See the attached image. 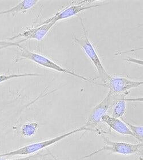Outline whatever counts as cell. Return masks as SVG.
Returning a JSON list of instances; mask_svg holds the SVG:
<instances>
[{"label":"cell","mask_w":143,"mask_h":160,"mask_svg":"<svg viewBox=\"0 0 143 160\" xmlns=\"http://www.w3.org/2000/svg\"><path fill=\"white\" fill-rule=\"evenodd\" d=\"M8 47H10L9 46H0V50H2V49H3V48H8Z\"/></svg>","instance_id":"obj_18"},{"label":"cell","mask_w":143,"mask_h":160,"mask_svg":"<svg viewBox=\"0 0 143 160\" xmlns=\"http://www.w3.org/2000/svg\"><path fill=\"white\" fill-rule=\"evenodd\" d=\"M40 76L39 74L34 73H24V74H1L0 75V83L6 82L7 80L12 79L14 78H22L26 77H38Z\"/></svg>","instance_id":"obj_14"},{"label":"cell","mask_w":143,"mask_h":160,"mask_svg":"<svg viewBox=\"0 0 143 160\" xmlns=\"http://www.w3.org/2000/svg\"><path fill=\"white\" fill-rule=\"evenodd\" d=\"M81 23L82 28V37L80 38H78L77 37H76V35L73 34V41L81 46L85 53L94 65L99 75V77L101 78L103 83H105L111 77V75L108 73L107 71L104 68L101 59H100L97 51L95 50L94 46L88 38V32L82 19H81Z\"/></svg>","instance_id":"obj_2"},{"label":"cell","mask_w":143,"mask_h":160,"mask_svg":"<svg viewBox=\"0 0 143 160\" xmlns=\"http://www.w3.org/2000/svg\"><path fill=\"white\" fill-rule=\"evenodd\" d=\"M125 123L127 124L129 129H130L132 133L133 134V137L136 138L140 142H143V127L142 126L131 124L129 122L124 121Z\"/></svg>","instance_id":"obj_13"},{"label":"cell","mask_w":143,"mask_h":160,"mask_svg":"<svg viewBox=\"0 0 143 160\" xmlns=\"http://www.w3.org/2000/svg\"><path fill=\"white\" fill-rule=\"evenodd\" d=\"M18 48V53L16 57L15 58V62L21 61L23 59H28L36 63V64L41 66L42 67L49 68L51 70L58 71L60 72H62L65 74H69L73 77L80 78L82 80L91 82L92 79H89L85 77H82L78 74H76L72 71L62 68L59 64L56 63L55 62L52 61L48 58L46 57L44 55L37 54L32 51L28 50L26 48H24L20 45L17 46Z\"/></svg>","instance_id":"obj_1"},{"label":"cell","mask_w":143,"mask_h":160,"mask_svg":"<svg viewBox=\"0 0 143 160\" xmlns=\"http://www.w3.org/2000/svg\"><path fill=\"white\" fill-rule=\"evenodd\" d=\"M124 97H125V94L115 95L111 91H109L107 96L92 110L88 118L87 122L85 125H84L85 127L89 130L88 128L89 127L94 128L97 127L101 122L103 116L106 115L108 109H110L119 100Z\"/></svg>","instance_id":"obj_4"},{"label":"cell","mask_w":143,"mask_h":160,"mask_svg":"<svg viewBox=\"0 0 143 160\" xmlns=\"http://www.w3.org/2000/svg\"><path fill=\"white\" fill-rule=\"evenodd\" d=\"M130 100L128 99H125V97L119 100L114 105L112 117L117 118H121L122 120L124 119V116L126 113V108H127V100Z\"/></svg>","instance_id":"obj_11"},{"label":"cell","mask_w":143,"mask_h":160,"mask_svg":"<svg viewBox=\"0 0 143 160\" xmlns=\"http://www.w3.org/2000/svg\"><path fill=\"white\" fill-rule=\"evenodd\" d=\"M143 84V82L130 80L123 77L111 76L105 83L98 84V85L107 87L114 94L121 95L128 90L137 88Z\"/></svg>","instance_id":"obj_6"},{"label":"cell","mask_w":143,"mask_h":160,"mask_svg":"<svg viewBox=\"0 0 143 160\" xmlns=\"http://www.w3.org/2000/svg\"><path fill=\"white\" fill-rule=\"evenodd\" d=\"M84 130H88V129L85 128L84 126L80 128H76L75 130L72 131L68 132L65 133L59 136L53 138L49 140H45V141H40L38 142H35L33 144H29L25 147L20 148L14 151H10L7 153L3 154H0V158L3 157H8V156H26V155H30L34 153L37 152L42 150L45 148L48 147L49 146L57 143V142L61 141L62 140L64 139L65 138H68L71 135L78 133L79 132L82 131Z\"/></svg>","instance_id":"obj_3"},{"label":"cell","mask_w":143,"mask_h":160,"mask_svg":"<svg viewBox=\"0 0 143 160\" xmlns=\"http://www.w3.org/2000/svg\"><path fill=\"white\" fill-rule=\"evenodd\" d=\"M103 140L105 144L104 147L100 148L97 151H93L91 153L82 157V158H86L93 156L103 151H109L112 153L120 154L123 155L139 154L142 152L143 142H140L138 144H133L124 142H116L111 141L108 138L105 137H104Z\"/></svg>","instance_id":"obj_5"},{"label":"cell","mask_w":143,"mask_h":160,"mask_svg":"<svg viewBox=\"0 0 143 160\" xmlns=\"http://www.w3.org/2000/svg\"><path fill=\"white\" fill-rule=\"evenodd\" d=\"M39 128V125L37 122H29L25 124L21 127V133L24 137L30 138L36 133Z\"/></svg>","instance_id":"obj_12"},{"label":"cell","mask_w":143,"mask_h":160,"mask_svg":"<svg viewBox=\"0 0 143 160\" xmlns=\"http://www.w3.org/2000/svg\"><path fill=\"white\" fill-rule=\"evenodd\" d=\"M49 154H50V155L51 156V157H52V160H60V159H59L57 157H56L55 156V155H53V154L51 153V152H49Z\"/></svg>","instance_id":"obj_17"},{"label":"cell","mask_w":143,"mask_h":160,"mask_svg":"<svg viewBox=\"0 0 143 160\" xmlns=\"http://www.w3.org/2000/svg\"><path fill=\"white\" fill-rule=\"evenodd\" d=\"M25 41L22 39L19 42H10V41H0V46H17L18 45H20V43L21 42H25Z\"/></svg>","instance_id":"obj_16"},{"label":"cell","mask_w":143,"mask_h":160,"mask_svg":"<svg viewBox=\"0 0 143 160\" xmlns=\"http://www.w3.org/2000/svg\"><path fill=\"white\" fill-rule=\"evenodd\" d=\"M40 157H41V155L34 154V155L29 156H26V157H23V158H16V159H11V160H7V159L2 158L1 157L0 160H38V158Z\"/></svg>","instance_id":"obj_15"},{"label":"cell","mask_w":143,"mask_h":160,"mask_svg":"<svg viewBox=\"0 0 143 160\" xmlns=\"http://www.w3.org/2000/svg\"><path fill=\"white\" fill-rule=\"evenodd\" d=\"M55 23L49 22L46 24L40 25L35 28L28 29L22 32H20L17 35L13 36V37L9 38V40H13L14 39L22 37L26 41L29 39H36L37 41H41L45 37L49 30Z\"/></svg>","instance_id":"obj_8"},{"label":"cell","mask_w":143,"mask_h":160,"mask_svg":"<svg viewBox=\"0 0 143 160\" xmlns=\"http://www.w3.org/2000/svg\"><path fill=\"white\" fill-rule=\"evenodd\" d=\"M89 1H82L80 4L77 5H72L62 10L60 12H59L54 16L49 19H46L44 22L40 24L44 25L49 22H53L56 23V22L59 21L62 19H67L71 18L72 17L77 15L78 13H80L85 10L90 9L92 8H96L100 5V4H91L88 5L87 3Z\"/></svg>","instance_id":"obj_7"},{"label":"cell","mask_w":143,"mask_h":160,"mask_svg":"<svg viewBox=\"0 0 143 160\" xmlns=\"http://www.w3.org/2000/svg\"><path fill=\"white\" fill-rule=\"evenodd\" d=\"M39 2V1H23L19 2L15 7L10 8V9L6 10L0 12V16L7 14L9 13H17L20 12H25L27 10L32 8L34 5Z\"/></svg>","instance_id":"obj_10"},{"label":"cell","mask_w":143,"mask_h":160,"mask_svg":"<svg viewBox=\"0 0 143 160\" xmlns=\"http://www.w3.org/2000/svg\"><path fill=\"white\" fill-rule=\"evenodd\" d=\"M101 121L107 124L114 131L123 135H130L133 136V134L123 120L119 118H115L107 114L103 116Z\"/></svg>","instance_id":"obj_9"}]
</instances>
